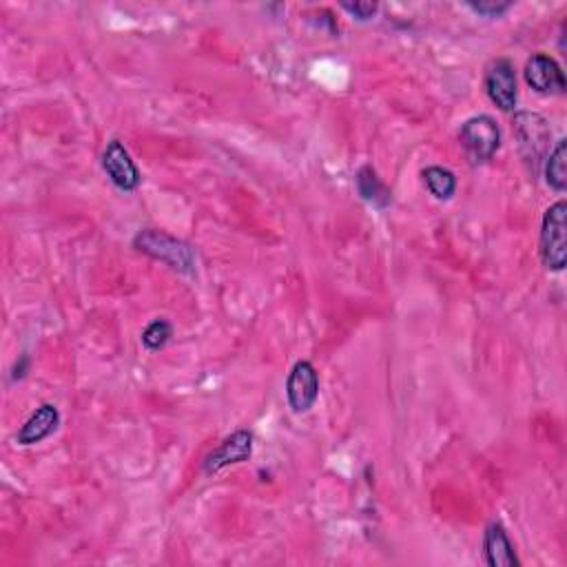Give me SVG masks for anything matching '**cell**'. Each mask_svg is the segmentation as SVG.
Returning <instances> with one entry per match:
<instances>
[{"mask_svg": "<svg viewBox=\"0 0 567 567\" xmlns=\"http://www.w3.org/2000/svg\"><path fill=\"white\" fill-rule=\"evenodd\" d=\"M27 366H29V359H27V357H23V362H20V366H16V373H14V379H16V377H18V379H20V377H23V375H25V373H23V370H25Z\"/></svg>", "mask_w": 567, "mask_h": 567, "instance_id": "obj_18", "label": "cell"}, {"mask_svg": "<svg viewBox=\"0 0 567 567\" xmlns=\"http://www.w3.org/2000/svg\"><path fill=\"white\" fill-rule=\"evenodd\" d=\"M357 191L362 198L370 204H375V206H388L390 204V191L384 182H381V178L377 175V171L373 167H362L357 171Z\"/></svg>", "mask_w": 567, "mask_h": 567, "instance_id": "obj_12", "label": "cell"}, {"mask_svg": "<svg viewBox=\"0 0 567 567\" xmlns=\"http://www.w3.org/2000/svg\"><path fill=\"white\" fill-rule=\"evenodd\" d=\"M133 246H136L140 253L167 264L169 268H173V271H178L182 275L195 273V262H198L195 249L189 242L178 240V237H173L169 233L144 229L133 237Z\"/></svg>", "mask_w": 567, "mask_h": 567, "instance_id": "obj_1", "label": "cell"}, {"mask_svg": "<svg viewBox=\"0 0 567 567\" xmlns=\"http://www.w3.org/2000/svg\"><path fill=\"white\" fill-rule=\"evenodd\" d=\"M468 7L472 9V12H477L481 16L497 18V16L508 12V9L512 7V3H497V0H481V3H468Z\"/></svg>", "mask_w": 567, "mask_h": 567, "instance_id": "obj_16", "label": "cell"}, {"mask_svg": "<svg viewBox=\"0 0 567 567\" xmlns=\"http://www.w3.org/2000/svg\"><path fill=\"white\" fill-rule=\"evenodd\" d=\"M319 397V375L317 368L302 359L293 366L291 373H288L286 379V399L288 406L293 408V412L302 415V412H308Z\"/></svg>", "mask_w": 567, "mask_h": 567, "instance_id": "obj_5", "label": "cell"}, {"mask_svg": "<svg viewBox=\"0 0 567 567\" xmlns=\"http://www.w3.org/2000/svg\"><path fill=\"white\" fill-rule=\"evenodd\" d=\"M424 182L428 191L435 195L437 200H450L452 195L457 191V178L455 173L450 169H443V167H428L424 169Z\"/></svg>", "mask_w": 567, "mask_h": 567, "instance_id": "obj_14", "label": "cell"}, {"mask_svg": "<svg viewBox=\"0 0 567 567\" xmlns=\"http://www.w3.org/2000/svg\"><path fill=\"white\" fill-rule=\"evenodd\" d=\"M545 182L554 191L563 193L567 189V140H559L545 160Z\"/></svg>", "mask_w": 567, "mask_h": 567, "instance_id": "obj_13", "label": "cell"}, {"mask_svg": "<svg viewBox=\"0 0 567 567\" xmlns=\"http://www.w3.org/2000/svg\"><path fill=\"white\" fill-rule=\"evenodd\" d=\"M486 94L501 111L517 107V71L508 58L492 60L486 69Z\"/></svg>", "mask_w": 567, "mask_h": 567, "instance_id": "obj_6", "label": "cell"}, {"mask_svg": "<svg viewBox=\"0 0 567 567\" xmlns=\"http://www.w3.org/2000/svg\"><path fill=\"white\" fill-rule=\"evenodd\" d=\"M512 127H514V136H517L523 160L530 164L532 171H536L541 167L545 156L550 153L552 131H550L548 120L539 116V113L521 111L514 116Z\"/></svg>", "mask_w": 567, "mask_h": 567, "instance_id": "obj_3", "label": "cell"}, {"mask_svg": "<svg viewBox=\"0 0 567 567\" xmlns=\"http://www.w3.org/2000/svg\"><path fill=\"white\" fill-rule=\"evenodd\" d=\"M342 9L350 16H355L357 20H370L379 12V5L377 3H342Z\"/></svg>", "mask_w": 567, "mask_h": 567, "instance_id": "obj_17", "label": "cell"}, {"mask_svg": "<svg viewBox=\"0 0 567 567\" xmlns=\"http://www.w3.org/2000/svg\"><path fill=\"white\" fill-rule=\"evenodd\" d=\"M541 262L550 271H563L567 262V202L559 200L548 206L541 224Z\"/></svg>", "mask_w": 567, "mask_h": 567, "instance_id": "obj_2", "label": "cell"}, {"mask_svg": "<svg viewBox=\"0 0 567 567\" xmlns=\"http://www.w3.org/2000/svg\"><path fill=\"white\" fill-rule=\"evenodd\" d=\"M483 554L492 567H519L521 561L501 523H490L483 534Z\"/></svg>", "mask_w": 567, "mask_h": 567, "instance_id": "obj_10", "label": "cell"}, {"mask_svg": "<svg viewBox=\"0 0 567 567\" xmlns=\"http://www.w3.org/2000/svg\"><path fill=\"white\" fill-rule=\"evenodd\" d=\"M60 426V412L54 404H43L40 408H36V412L29 417L23 428L18 430V443L20 446H34V443H40L43 439H47L49 435H54Z\"/></svg>", "mask_w": 567, "mask_h": 567, "instance_id": "obj_11", "label": "cell"}, {"mask_svg": "<svg viewBox=\"0 0 567 567\" xmlns=\"http://www.w3.org/2000/svg\"><path fill=\"white\" fill-rule=\"evenodd\" d=\"M253 455V435L249 430H237L226 437L211 455H206L202 470L204 474H218L220 470L235 466V463L249 461Z\"/></svg>", "mask_w": 567, "mask_h": 567, "instance_id": "obj_8", "label": "cell"}, {"mask_svg": "<svg viewBox=\"0 0 567 567\" xmlns=\"http://www.w3.org/2000/svg\"><path fill=\"white\" fill-rule=\"evenodd\" d=\"M171 335H173V326L167 322V319H153V322L144 328L142 344L147 350H153V353H156V350L167 346Z\"/></svg>", "mask_w": 567, "mask_h": 567, "instance_id": "obj_15", "label": "cell"}, {"mask_svg": "<svg viewBox=\"0 0 567 567\" xmlns=\"http://www.w3.org/2000/svg\"><path fill=\"white\" fill-rule=\"evenodd\" d=\"M102 169L120 191H136L142 182L138 164L133 162L131 153L120 140H111L107 144L105 153H102Z\"/></svg>", "mask_w": 567, "mask_h": 567, "instance_id": "obj_7", "label": "cell"}, {"mask_svg": "<svg viewBox=\"0 0 567 567\" xmlns=\"http://www.w3.org/2000/svg\"><path fill=\"white\" fill-rule=\"evenodd\" d=\"M525 82L539 94H565V76L561 65L548 54H534L525 63Z\"/></svg>", "mask_w": 567, "mask_h": 567, "instance_id": "obj_9", "label": "cell"}, {"mask_svg": "<svg viewBox=\"0 0 567 567\" xmlns=\"http://www.w3.org/2000/svg\"><path fill=\"white\" fill-rule=\"evenodd\" d=\"M459 142L472 162H486L501 147V129L490 116H474L461 125Z\"/></svg>", "mask_w": 567, "mask_h": 567, "instance_id": "obj_4", "label": "cell"}]
</instances>
